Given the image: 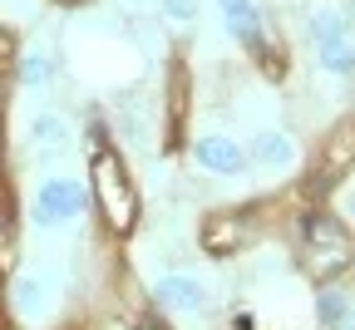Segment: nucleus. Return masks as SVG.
Here are the masks:
<instances>
[{"label": "nucleus", "instance_id": "16", "mask_svg": "<svg viewBox=\"0 0 355 330\" xmlns=\"http://www.w3.org/2000/svg\"><path fill=\"white\" fill-rule=\"evenodd\" d=\"M6 227H10V198L0 193V232H6Z\"/></svg>", "mask_w": 355, "mask_h": 330}, {"label": "nucleus", "instance_id": "21", "mask_svg": "<svg viewBox=\"0 0 355 330\" xmlns=\"http://www.w3.org/2000/svg\"><path fill=\"white\" fill-rule=\"evenodd\" d=\"M10 6H25V0H10Z\"/></svg>", "mask_w": 355, "mask_h": 330}, {"label": "nucleus", "instance_id": "10", "mask_svg": "<svg viewBox=\"0 0 355 330\" xmlns=\"http://www.w3.org/2000/svg\"><path fill=\"white\" fill-rule=\"evenodd\" d=\"M247 158H252L257 168H272V173H282V168H291L296 148H291V138H286V133H277V128H261V133L252 138Z\"/></svg>", "mask_w": 355, "mask_h": 330}, {"label": "nucleus", "instance_id": "12", "mask_svg": "<svg viewBox=\"0 0 355 330\" xmlns=\"http://www.w3.org/2000/svg\"><path fill=\"white\" fill-rule=\"evenodd\" d=\"M30 133H35V153L50 163V158H60L64 148H69V128H64V119L60 114H40L35 123H30Z\"/></svg>", "mask_w": 355, "mask_h": 330}, {"label": "nucleus", "instance_id": "15", "mask_svg": "<svg viewBox=\"0 0 355 330\" xmlns=\"http://www.w3.org/2000/svg\"><path fill=\"white\" fill-rule=\"evenodd\" d=\"M163 15L178 25H193L198 20V0H163Z\"/></svg>", "mask_w": 355, "mask_h": 330}, {"label": "nucleus", "instance_id": "9", "mask_svg": "<svg viewBox=\"0 0 355 330\" xmlns=\"http://www.w3.org/2000/svg\"><path fill=\"white\" fill-rule=\"evenodd\" d=\"M217 10H222V20H227V30L247 44V50H257V55H272L266 50V35H261V15H257V6L252 0H217Z\"/></svg>", "mask_w": 355, "mask_h": 330}, {"label": "nucleus", "instance_id": "6", "mask_svg": "<svg viewBox=\"0 0 355 330\" xmlns=\"http://www.w3.org/2000/svg\"><path fill=\"white\" fill-rule=\"evenodd\" d=\"M301 237H306V252H311V261L316 266H340L345 261V232H340V222L336 217H326V212H311L306 222H301Z\"/></svg>", "mask_w": 355, "mask_h": 330}, {"label": "nucleus", "instance_id": "2", "mask_svg": "<svg viewBox=\"0 0 355 330\" xmlns=\"http://www.w3.org/2000/svg\"><path fill=\"white\" fill-rule=\"evenodd\" d=\"M84 212V182L79 177H44L40 193H35V227H64Z\"/></svg>", "mask_w": 355, "mask_h": 330}, {"label": "nucleus", "instance_id": "13", "mask_svg": "<svg viewBox=\"0 0 355 330\" xmlns=\"http://www.w3.org/2000/svg\"><path fill=\"white\" fill-rule=\"evenodd\" d=\"M316 311H321V320H326V325H340V320L350 315V301H345L340 291H321V301H316Z\"/></svg>", "mask_w": 355, "mask_h": 330}, {"label": "nucleus", "instance_id": "8", "mask_svg": "<svg viewBox=\"0 0 355 330\" xmlns=\"http://www.w3.org/2000/svg\"><path fill=\"white\" fill-rule=\"evenodd\" d=\"M153 296H158L163 311H178V315L207 311V286H202L198 276H163L158 286H153Z\"/></svg>", "mask_w": 355, "mask_h": 330}, {"label": "nucleus", "instance_id": "7", "mask_svg": "<svg viewBox=\"0 0 355 330\" xmlns=\"http://www.w3.org/2000/svg\"><path fill=\"white\" fill-rule=\"evenodd\" d=\"M10 306H15L20 320H44V315H50V306H55L50 281H44L40 271H20V276L10 281Z\"/></svg>", "mask_w": 355, "mask_h": 330}, {"label": "nucleus", "instance_id": "20", "mask_svg": "<svg viewBox=\"0 0 355 330\" xmlns=\"http://www.w3.org/2000/svg\"><path fill=\"white\" fill-rule=\"evenodd\" d=\"M0 153H6V138H0Z\"/></svg>", "mask_w": 355, "mask_h": 330}, {"label": "nucleus", "instance_id": "3", "mask_svg": "<svg viewBox=\"0 0 355 330\" xmlns=\"http://www.w3.org/2000/svg\"><path fill=\"white\" fill-rule=\"evenodd\" d=\"M311 35H316L321 69H331V74H355V44L345 40V20H340L336 10H316V15H311Z\"/></svg>", "mask_w": 355, "mask_h": 330}, {"label": "nucleus", "instance_id": "17", "mask_svg": "<svg viewBox=\"0 0 355 330\" xmlns=\"http://www.w3.org/2000/svg\"><path fill=\"white\" fill-rule=\"evenodd\" d=\"M340 207H345V217L355 222V187H350V193H345V202H340Z\"/></svg>", "mask_w": 355, "mask_h": 330}, {"label": "nucleus", "instance_id": "14", "mask_svg": "<svg viewBox=\"0 0 355 330\" xmlns=\"http://www.w3.org/2000/svg\"><path fill=\"white\" fill-rule=\"evenodd\" d=\"M20 79H25L30 89H40L44 79H50V60H44V55H25V60H20Z\"/></svg>", "mask_w": 355, "mask_h": 330}, {"label": "nucleus", "instance_id": "1", "mask_svg": "<svg viewBox=\"0 0 355 330\" xmlns=\"http://www.w3.org/2000/svg\"><path fill=\"white\" fill-rule=\"evenodd\" d=\"M94 198H99V212L114 232H128L133 217H139V193H133V182L123 173V163L104 148L94 153Z\"/></svg>", "mask_w": 355, "mask_h": 330}, {"label": "nucleus", "instance_id": "11", "mask_svg": "<svg viewBox=\"0 0 355 330\" xmlns=\"http://www.w3.org/2000/svg\"><path fill=\"white\" fill-rule=\"evenodd\" d=\"M355 168V119H345L331 138H326V153H321V173L326 177H340Z\"/></svg>", "mask_w": 355, "mask_h": 330}, {"label": "nucleus", "instance_id": "4", "mask_svg": "<svg viewBox=\"0 0 355 330\" xmlns=\"http://www.w3.org/2000/svg\"><path fill=\"white\" fill-rule=\"evenodd\" d=\"M198 242H202V252H207L212 261L237 257V252L247 247V222H242L237 212H207V217H202V232H198Z\"/></svg>", "mask_w": 355, "mask_h": 330}, {"label": "nucleus", "instance_id": "19", "mask_svg": "<svg viewBox=\"0 0 355 330\" xmlns=\"http://www.w3.org/2000/svg\"><path fill=\"white\" fill-rule=\"evenodd\" d=\"M60 6H79V0H60Z\"/></svg>", "mask_w": 355, "mask_h": 330}, {"label": "nucleus", "instance_id": "5", "mask_svg": "<svg viewBox=\"0 0 355 330\" xmlns=\"http://www.w3.org/2000/svg\"><path fill=\"white\" fill-rule=\"evenodd\" d=\"M193 158H198L202 173H217V177H237L247 168V148L227 133H202L193 144Z\"/></svg>", "mask_w": 355, "mask_h": 330}, {"label": "nucleus", "instance_id": "18", "mask_svg": "<svg viewBox=\"0 0 355 330\" xmlns=\"http://www.w3.org/2000/svg\"><path fill=\"white\" fill-rule=\"evenodd\" d=\"M139 330H163V320H139Z\"/></svg>", "mask_w": 355, "mask_h": 330}]
</instances>
